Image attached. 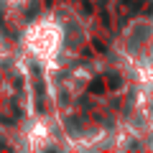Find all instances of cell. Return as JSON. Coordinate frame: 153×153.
<instances>
[{"instance_id": "obj_1", "label": "cell", "mask_w": 153, "mask_h": 153, "mask_svg": "<svg viewBox=\"0 0 153 153\" xmlns=\"http://www.w3.org/2000/svg\"><path fill=\"white\" fill-rule=\"evenodd\" d=\"M102 89H105L102 79H97V82H92V84H89V92H92V94H102Z\"/></svg>"}, {"instance_id": "obj_2", "label": "cell", "mask_w": 153, "mask_h": 153, "mask_svg": "<svg viewBox=\"0 0 153 153\" xmlns=\"http://www.w3.org/2000/svg\"><path fill=\"white\" fill-rule=\"evenodd\" d=\"M0 26H3V21H0Z\"/></svg>"}]
</instances>
